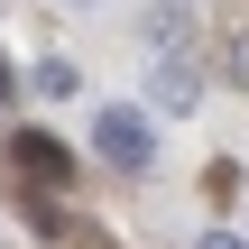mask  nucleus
I'll use <instances>...</instances> for the list:
<instances>
[{"mask_svg": "<svg viewBox=\"0 0 249 249\" xmlns=\"http://www.w3.org/2000/svg\"><path fill=\"white\" fill-rule=\"evenodd\" d=\"M92 148H102L120 176H148V166H157V129H148V111H129V102L92 111Z\"/></svg>", "mask_w": 249, "mask_h": 249, "instance_id": "nucleus-1", "label": "nucleus"}, {"mask_svg": "<svg viewBox=\"0 0 249 249\" xmlns=\"http://www.w3.org/2000/svg\"><path fill=\"white\" fill-rule=\"evenodd\" d=\"M18 166H28L37 185H65V148H55V139H37V129L18 139Z\"/></svg>", "mask_w": 249, "mask_h": 249, "instance_id": "nucleus-2", "label": "nucleus"}, {"mask_svg": "<svg viewBox=\"0 0 249 249\" xmlns=\"http://www.w3.org/2000/svg\"><path fill=\"white\" fill-rule=\"evenodd\" d=\"M222 74H231V83H240V92H249V28H240V37H231V46H222Z\"/></svg>", "mask_w": 249, "mask_h": 249, "instance_id": "nucleus-3", "label": "nucleus"}, {"mask_svg": "<svg viewBox=\"0 0 249 249\" xmlns=\"http://www.w3.org/2000/svg\"><path fill=\"white\" fill-rule=\"evenodd\" d=\"M203 249H249V240H231V231H203Z\"/></svg>", "mask_w": 249, "mask_h": 249, "instance_id": "nucleus-4", "label": "nucleus"}, {"mask_svg": "<svg viewBox=\"0 0 249 249\" xmlns=\"http://www.w3.org/2000/svg\"><path fill=\"white\" fill-rule=\"evenodd\" d=\"M0 92H9V74H0Z\"/></svg>", "mask_w": 249, "mask_h": 249, "instance_id": "nucleus-5", "label": "nucleus"}]
</instances>
